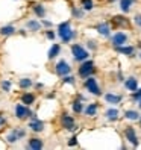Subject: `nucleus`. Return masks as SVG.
<instances>
[{
    "instance_id": "nucleus-17",
    "label": "nucleus",
    "mask_w": 141,
    "mask_h": 150,
    "mask_svg": "<svg viewBox=\"0 0 141 150\" xmlns=\"http://www.w3.org/2000/svg\"><path fill=\"white\" fill-rule=\"evenodd\" d=\"M33 100H35V97H33V94H30V93H26V94H23V97H21V102H23L24 105H32Z\"/></svg>"
},
{
    "instance_id": "nucleus-1",
    "label": "nucleus",
    "mask_w": 141,
    "mask_h": 150,
    "mask_svg": "<svg viewBox=\"0 0 141 150\" xmlns=\"http://www.w3.org/2000/svg\"><path fill=\"white\" fill-rule=\"evenodd\" d=\"M59 37H61V40H62L64 42H68L70 40L74 37V33H73L72 28H70V23L68 21L59 24Z\"/></svg>"
},
{
    "instance_id": "nucleus-25",
    "label": "nucleus",
    "mask_w": 141,
    "mask_h": 150,
    "mask_svg": "<svg viewBox=\"0 0 141 150\" xmlns=\"http://www.w3.org/2000/svg\"><path fill=\"white\" fill-rule=\"evenodd\" d=\"M28 28H29L30 30H38V29L41 28V26H40V23H38V21H33V20H32V21H29V23H28Z\"/></svg>"
},
{
    "instance_id": "nucleus-38",
    "label": "nucleus",
    "mask_w": 141,
    "mask_h": 150,
    "mask_svg": "<svg viewBox=\"0 0 141 150\" xmlns=\"http://www.w3.org/2000/svg\"><path fill=\"white\" fill-rule=\"evenodd\" d=\"M43 24H44V26H50L52 23H50V21H47V20H44V21H43Z\"/></svg>"
},
{
    "instance_id": "nucleus-20",
    "label": "nucleus",
    "mask_w": 141,
    "mask_h": 150,
    "mask_svg": "<svg viewBox=\"0 0 141 150\" xmlns=\"http://www.w3.org/2000/svg\"><path fill=\"white\" fill-rule=\"evenodd\" d=\"M0 33L5 35V37H8V35H12V33H14V28H12V26H5V28L0 29Z\"/></svg>"
},
{
    "instance_id": "nucleus-2",
    "label": "nucleus",
    "mask_w": 141,
    "mask_h": 150,
    "mask_svg": "<svg viewBox=\"0 0 141 150\" xmlns=\"http://www.w3.org/2000/svg\"><path fill=\"white\" fill-rule=\"evenodd\" d=\"M94 71V62L93 61H86V62H84L81 65V68H79V76L81 77H88L91 76Z\"/></svg>"
},
{
    "instance_id": "nucleus-9",
    "label": "nucleus",
    "mask_w": 141,
    "mask_h": 150,
    "mask_svg": "<svg viewBox=\"0 0 141 150\" xmlns=\"http://www.w3.org/2000/svg\"><path fill=\"white\" fill-rule=\"evenodd\" d=\"M125 135H126V138L130 141L134 146H138V139H137V134H135V130L132 129V127H128L126 129V132H125Z\"/></svg>"
},
{
    "instance_id": "nucleus-40",
    "label": "nucleus",
    "mask_w": 141,
    "mask_h": 150,
    "mask_svg": "<svg viewBox=\"0 0 141 150\" xmlns=\"http://www.w3.org/2000/svg\"><path fill=\"white\" fill-rule=\"evenodd\" d=\"M140 108H141V99H140Z\"/></svg>"
},
{
    "instance_id": "nucleus-30",
    "label": "nucleus",
    "mask_w": 141,
    "mask_h": 150,
    "mask_svg": "<svg viewBox=\"0 0 141 150\" xmlns=\"http://www.w3.org/2000/svg\"><path fill=\"white\" fill-rule=\"evenodd\" d=\"M15 130V134H17V137H18V139L20 138H23L24 135H26V132H24V129H20V127H17V129H14Z\"/></svg>"
},
{
    "instance_id": "nucleus-33",
    "label": "nucleus",
    "mask_w": 141,
    "mask_h": 150,
    "mask_svg": "<svg viewBox=\"0 0 141 150\" xmlns=\"http://www.w3.org/2000/svg\"><path fill=\"white\" fill-rule=\"evenodd\" d=\"M64 82H67V83H74V79H73V76H65V77H64Z\"/></svg>"
},
{
    "instance_id": "nucleus-24",
    "label": "nucleus",
    "mask_w": 141,
    "mask_h": 150,
    "mask_svg": "<svg viewBox=\"0 0 141 150\" xmlns=\"http://www.w3.org/2000/svg\"><path fill=\"white\" fill-rule=\"evenodd\" d=\"M82 8L85 11H91L93 9V0H82Z\"/></svg>"
},
{
    "instance_id": "nucleus-28",
    "label": "nucleus",
    "mask_w": 141,
    "mask_h": 150,
    "mask_svg": "<svg viewBox=\"0 0 141 150\" xmlns=\"http://www.w3.org/2000/svg\"><path fill=\"white\" fill-rule=\"evenodd\" d=\"M114 23H117V24H120V26H126V24H128V21L123 18V17H115V18H114Z\"/></svg>"
},
{
    "instance_id": "nucleus-8",
    "label": "nucleus",
    "mask_w": 141,
    "mask_h": 150,
    "mask_svg": "<svg viewBox=\"0 0 141 150\" xmlns=\"http://www.w3.org/2000/svg\"><path fill=\"white\" fill-rule=\"evenodd\" d=\"M61 123H62V126H64L65 129H68V130H73V129H74V120H73V117L67 115V114H64V115H62V118H61Z\"/></svg>"
},
{
    "instance_id": "nucleus-36",
    "label": "nucleus",
    "mask_w": 141,
    "mask_h": 150,
    "mask_svg": "<svg viewBox=\"0 0 141 150\" xmlns=\"http://www.w3.org/2000/svg\"><path fill=\"white\" fill-rule=\"evenodd\" d=\"M47 38H50V40H53V38H55V35H53V32H47Z\"/></svg>"
},
{
    "instance_id": "nucleus-21",
    "label": "nucleus",
    "mask_w": 141,
    "mask_h": 150,
    "mask_svg": "<svg viewBox=\"0 0 141 150\" xmlns=\"http://www.w3.org/2000/svg\"><path fill=\"white\" fill-rule=\"evenodd\" d=\"M117 115H118V111H117V109H108V111H106L108 120H117Z\"/></svg>"
},
{
    "instance_id": "nucleus-3",
    "label": "nucleus",
    "mask_w": 141,
    "mask_h": 150,
    "mask_svg": "<svg viewBox=\"0 0 141 150\" xmlns=\"http://www.w3.org/2000/svg\"><path fill=\"white\" fill-rule=\"evenodd\" d=\"M72 52L74 55V59H77V61H84V59L88 58V52L82 46H79V44H73V46H72Z\"/></svg>"
},
{
    "instance_id": "nucleus-32",
    "label": "nucleus",
    "mask_w": 141,
    "mask_h": 150,
    "mask_svg": "<svg viewBox=\"0 0 141 150\" xmlns=\"http://www.w3.org/2000/svg\"><path fill=\"white\" fill-rule=\"evenodd\" d=\"M132 97H134L135 100H140L141 99V90H135V93L132 94Z\"/></svg>"
},
{
    "instance_id": "nucleus-4",
    "label": "nucleus",
    "mask_w": 141,
    "mask_h": 150,
    "mask_svg": "<svg viewBox=\"0 0 141 150\" xmlns=\"http://www.w3.org/2000/svg\"><path fill=\"white\" fill-rule=\"evenodd\" d=\"M85 86H86L88 91L93 93V94H96V96H100V94H102L100 88H99V85H97V82H96L94 77H88L86 81H85Z\"/></svg>"
},
{
    "instance_id": "nucleus-35",
    "label": "nucleus",
    "mask_w": 141,
    "mask_h": 150,
    "mask_svg": "<svg viewBox=\"0 0 141 150\" xmlns=\"http://www.w3.org/2000/svg\"><path fill=\"white\" fill-rule=\"evenodd\" d=\"M135 23H137L138 26H141V15H137V17H135Z\"/></svg>"
},
{
    "instance_id": "nucleus-10",
    "label": "nucleus",
    "mask_w": 141,
    "mask_h": 150,
    "mask_svg": "<svg viewBox=\"0 0 141 150\" xmlns=\"http://www.w3.org/2000/svg\"><path fill=\"white\" fill-rule=\"evenodd\" d=\"M125 86L128 88L129 91H135L137 88H138V82H137V79H135V77H129L128 81L125 82Z\"/></svg>"
},
{
    "instance_id": "nucleus-13",
    "label": "nucleus",
    "mask_w": 141,
    "mask_h": 150,
    "mask_svg": "<svg viewBox=\"0 0 141 150\" xmlns=\"http://www.w3.org/2000/svg\"><path fill=\"white\" fill-rule=\"evenodd\" d=\"M29 149H35V150L43 149V141L38 139V138H32V139H29Z\"/></svg>"
},
{
    "instance_id": "nucleus-15",
    "label": "nucleus",
    "mask_w": 141,
    "mask_h": 150,
    "mask_svg": "<svg viewBox=\"0 0 141 150\" xmlns=\"http://www.w3.org/2000/svg\"><path fill=\"white\" fill-rule=\"evenodd\" d=\"M97 30H99V33L103 35V37H108V35H109V26H108V23L99 24V26H97Z\"/></svg>"
},
{
    "instance_id": "nucleus-19",
    "label": "nucleus",
    "mask_w": 141,
    "mask_h": 150,
    "mask_svg": "<svg viewBox=\"0 0 141 150\" xmlns=\"http://www.w3.org/2000/svg\"><path fill=\"white\" fill-rule=\"evenodd\" d=\"M96 112H97V105H96V103L90 105V106L85 109V114H86V115H94Z\"/></svg>"
},
{
    "instance_id": "nucleus-16",
    "label": "nucleus",
    "mask_w": 141,
    "mask_h": 150,
    "mask_svg": "<svg viewBox=\"0 0 141 150\" xmlns=\"http://www.w3.org/2000/svg\"><path fill=\"white\" fill-rule=\"evenodd\" d=\"M115 50L118 52V53H123V55H128L130 56L132 53H134V47H121V46H117Z\"/></svg>"
},
{
    "instance_id": "nucleus-39",
    "label": "nucleus",
    "mask_w": 141,
    "mask_h": 150,
    "mask_svg": "<svg viewBox=\"0 0 141 150\" xmlns=\"http://www.w3.org/2000/svg\"><path fill=\"white\" fill-rule=\"evenodd\" d=\"M3 123H5V118H3V117H0V125H3Z\"/></svg>"
},
{
    "instance_id": "nucleus-29",
    "label": "nucleus",
    "mask_w": 141,
    "mask_h": 150,
    "mask_svg": "<svg viewBox=\"0 0 141 150\" xmlns=\"http://www.w3.org/2000/svg\"><path fill=\"white\" fill-rule=\"evenodd\" d=\"M18 139V137H17V134H15V130H12L9 135H8V141H9V143H15V141Z\"/></svg>"
},
{
    "instance_id": "nucleus-31",
    "label": "nucleus",
    "mask_w": 141,
    "mask_h": 150,
    "mask_svg": "<svg viewBox=\"0 0 141 150\" xmlns=\"http://www.w3.org/2000/svg\"><path fill=\"white\" fill-rule=\"evenodd\" d=\"M2 88H3L5 91H9V90H11V82H9V81H5V82L2 83Z\"/></svg>"
},
{
    "instance_id": "nucleus-7",
    "label": "nucleus",
    "mask_w": 141,
    "mask_h": 150,
    "mask_svg": "<svg viewBox=\"0 0 141 150\" xmlns=\"http://www.w3.org/2000/svg\"><path fill=\"white\" fill-rule=\"evenodd\" d=\"M126 40H128V37H126V33H123V32H118V33H115L112 37V44L114 46H123V44L126 42Z\"/></svg>"
},
{
    "instance_id": "nucleus-26",
    "label": "nucleus",
    "mask_w": 141,
    "mask_h": 150,
    "mask_svg": "<svg viewBox=\"0 0 141 150\" xmlns=\"http://www.w3.org/2000/svg\"><path fill=\"white\" fill-rule=\"evenodd\" d=\"M82 109H84V108H82V103L79 102V100H76V102L73 103V111H74V112H82Z\"/></svg>"
},
{
    "instance_id": "nucleus-23",
    "label": "nucleus",
    "mask_w": 141,
    "mask_h": 150,
    "mask_svg": "<svg viewBox=\"0 0 141 150\" xmlns=\"http://www.w3.org/2000/svg\"><path fill=\"white\" fill-rule=\"evenodd\" d=\"M33 11L38 17H44V6L43 5H35L33 6Z\"/></svg>"
},
{
    "instance_id": "nucleus-6",
    "label": "nucleus",
    "mask_w": 141,
    "mask_h": 150,
    "mask_svg": "<svg viewBox=\"0 0 141 150\" xmlns=\"http://www.w3.org/2000/svg\"><path fill=\"white\" fill-rule=\"evenodd\" d=\"M15 115L18 117V118H26L28 115H32V112L26 108V106H23V105H17V108H15Z\"/></svg>"
},
{
    "instance_id": "nucleus-37",
    "label": "nucleus",
    "mask_w": 141,
    "mask_h": 150,
    "mask_svg": "<svg viewBox=\"0 0 141 150\" xmlns=\"http://www.w3.org/2000/svg\"><path fill=\"white\" fill-rule=\"evenodd\" d=\"M73 12H74V15H76V17H81V15H82V12H81V11H76V9H74Z\"/></svg>"
},
{
    "instance_id": "nucleus-11",
    "label": "nucleus",
    "mask_w": 141,
    "mask_h": 150,
    "mask_svg": "<svg viewBox=\"0 0 141 150\" xmlns=\"http://www.w3.org/2000/svg\"><path fill=\"white\" fill-rule=\"evenodd\" d=\"M29 127H30L32 130H35V132H41V130L44 129V125H43V123H41L40 120H37V118H35V120H32V121H30Z\"/></svg>"
},
{
    "instance_id": "nucleus-27",
    "label": "nucleus",
    "mask_w": 141,
    "mask_h": 150,
    "mask_svg": "<svg viewBox=\"0 0 141 150\" xmlns=\"http://www.w3.org/2000/svg\"><path fill=\"white\" fill-rule=\"evenodd\" d=\"M30 85H32L30 79H21V81H20V86L21 88H29Z\"/></svg>"
},
{
    "instance_id": "nucleus-14",
    "label": "nucleus",
    "mask_w": 141,
    "mask_h": 150,
    "mask_svg": "<svg viewBox=\"0 0 141 150\" xmlns=\"http://www.w3.org/2000/svg\"><path fill=\"white\" fill-rule=\"evenodd\" d=\"M59 52H61V47L58 46V44H53V46H52V49L49 50V59L56 58V56L59 55Z\"/></svg>"
},
{
    "instance_id": "nucleus-22",
    "label": "nucleus",
    "mask_w": 141,
    "mask_h": 150,
    "mask_svg": "<svg viewBox=\"0 0 141 150\" xmlns=\"http://www.w3.org/2000/svg\"><path fill=\"white\" fill-rule=\"evenodd\" d=\"M126 118H129V120H138L140 115H138L137 111H126Z\"/></svg>"
},
{
    "instance_id": "nucleus-18",
    "label": "nucleus",
    "mask_w": 141,
    "mask_h": 150,
    "mask_svg": "<svg viewBox=\"0 0 141 150\" xmlns=\"http://www.w3.org/2000/svg\"><path fill=\"white\" fill-rule=\"evenodd\" d=\"M135 0H121L120 2V6H121V9L125 11V12H128L129 11V8H130V5L134 3Z\"/></svg>"
},
{
    "instance_id": "nucleus-12",
    "label": "nucleus",
    "mask_w": 141,
    "mask_h": 150,
    "mask_svg": "<svg viewBox=\"0 0 141 150\" xmlns=\"http://www.w3.org/2000/svg\"><path fill=\"white\" fill-rule=\"evenodd\" d=\"M105 100L108 103H112V105H117L121 102V96H115V94H106L105 96Z\"/></svg>"
},
{
    "instance_id": "nucleus-34",
    "label": "nucleus",
    "mask_w": 141,
    "mask_h": 150,
    "mask_svg": "<svg viewBox=\"0 0 141 150\" xmlns=\"http://www.w3.org/2000/svg\"><path fill=\"white\" fill-rule=\"evenodd\" d=\"M76 143H77V141H76V137H73L72 139H70V141H68V146H74Z\"/></svg>"
},
{
    "instance_id": "nucleus-5",
    "label": "nucleus",
    "mask_w": 141,
    "mask_h": 150,
    "mask_svg": "<svg viewBox=\"0 0 141 150\" xmlns=\"http://www.w3.org/2000/svg\"><path fill=\"white\" fill-rule=\"evenodd\" d=\"M70 65L65 62V61H59V62L56 64V73L59 74V76H65V74H68L70 73Z\"/></svg>"
}]
</instances>
